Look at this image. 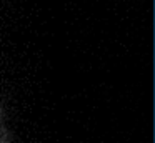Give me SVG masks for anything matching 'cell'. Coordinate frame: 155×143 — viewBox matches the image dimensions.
Segmentation results:
<instances>
[{
    "instance_id": "1",
    "label": "cell",
    "mask_w": 155,
    "mask_h": 143,
    "mask_svg": "<svg viewBox=\"0 0 155 143\" xmlns=\"http://www.w3.org/2000/svg\"><path fill=\"white\" fill-rule=\"evenodd\" d=\"M0 143H5V141H4V140H0Z\"/></svg>"
}]
</instances>
